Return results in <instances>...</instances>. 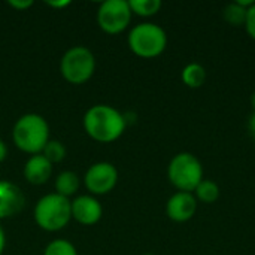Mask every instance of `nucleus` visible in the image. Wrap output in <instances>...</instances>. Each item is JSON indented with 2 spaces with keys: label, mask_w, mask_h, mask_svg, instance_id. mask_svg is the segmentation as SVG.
<instances>
[{
  "label": "nucleus",
  "mask_w": 255,
  "mask_h": 255,
  "mask_svg": "<svg viewBox=\"0 0 255 255\" xmlns=\"http://www.w3.org/2000/svg\"><path fill=\"white\" fill-rule=\"evenodd\" d=\"M206 78V69L199 63H190L181 72V79L188 88H200L205 84Z\"/></svg>",
  "instance_id": "14"
},
{
  "label": "nucleus",
  "mask_w": 255,
  "mask_h": 255,
  "mask_svg": "<svg viewBox=\"0 0 255 255\" xmlns=\"http://www.w3.org/2000/svg\"><path fill=\"white\" fill-rule=\"evenodd\" d=\"M197 212V199L193 193L178 191L166 203V214L173 223H187Z\"/></svg>",
  "instance_id": "10"
},
{
  "label": "nucleus",
  "mask_w": 255,
  "mask_h": 255,
  "mask_svg": "<svg viewBox=\"0 0 255 255\" xmlns=\"http://www.w3.org/2000/svg\"><path fill=\"white\" fill-rule=\"evenodd\" d=\"M12 140L25 154H40L49 142V124L39 114H24L12 127Z\"/></svg>",
  "instance_id": "2"
},
{
  "label": "nucleus",
  "mask_w": 255,
  "mask_h": 255,
  "mask_svg": "<svg viewBox=\"0 0 255 255\" xmlns=\"http://www.w3.org/2000/svg\"><path fill=\"white\" fill-rule=\"evenodd\" d=\"M40 154L54 166L55 163H61L66 158L67 149H66V146H64L63 142L49 139V142L45 145V148H43V151Z\"/></svg>",
  "instance_id": "18"
},
{
  "label": "nucleus",
  "mask_w": 255,
  "mask_h": 255,
  "mask_svg": "<svg viewBox=\"0 0 255 255\" xmlns=\"http://www.w3.org/2000/svg\"><path fill=\"white\" fill-rule=\"evenodd\" d=\"M79 187H81V179L72 170H64L58 173L54 181L55 193L66 199H70L72 196H75L79 191Z\"/></svg>",
  "instance_id": "13"
},
{
  "label": "nucleus",
  "mask_w": 255,
  "mask_h": 255,
  "mask_svg": "<svg viewBox=\"0 0 255 255\" xmlns=\"http://www.w3.org/2000/svg\"><path fill=\"white\" fill-rule=\"evenodd\" d=\"M6 157H7V146H6V143L0 139V163L4 161Z\"/></svg>",
  "instance_id": "24"
},
{
  "label": "nucleus",
  "mask_w": 255,
  "mask_h": 255,
  "mask_svg": "<svg viewBox=\"0 0 255 255\" xmlns=\"http://www.w3.org/2000/svg\"><path fill=\"white\" fill-rule=\"evenodd\" d=\"M130 51L140 58H155L167 48V34L155 22L136 24L127 36Z\"/></svg>",
  "instance_id": "4"
},
{
  "label": "nucleus",
  "mask_w": 255,
  "mask_h": 255,
  "mask_svg": "<svg viewBox=\"0 0 255 255\" xmlns=\"http://www.w3.org/2000/svg\"><path fill=\"white\" fill-rule=\"evenodd\" d=\"M72 218L81 226H94L102 220L103 208L97 197L91 194H81L70 200Z\"/></svg>",
  "instance_id": "9"
},
{
  "label": "nucleus",
  "mask_w": 255,
  "mask_h": 255,
  "mask_svg": "<svg viewBox=\"0 0 255 255\" xmlns=\"http://www.w3.org/2000/svg\"><path fill=\"white\" fill-rule=\"evenodd\" d=\"M43 255H78L75 245L66 239H54L46 247Z\"/></svg>",
  "instance_id": "19"
},
{
  "label": "nucleus",
  "mask_w": 255,
  "mask_h": 255,
  "mask_svg": "<svg viewBox=\"0 0 255 255\" xmlns=\"http://www.w3.org/2000/svg\"><path fill=\"white\" fill-rule=\"evenodd\" d=\"M196 196V199L202 203H206V205H211V203H215L218 199H220V194H221V190L218 187V184L215 181H211V179H203L196 191L193 193Z\"/></svg>",
  "instance_id": "15"
},
{
  "label": "nucleus",
  "mask_w": 255,
  "mask_h": 255,
  "mask_svg": "<svg viewBox=\"0 0 255 255\" xmlns=\"http://www.w3.org/2000/svg\"><path fill=\"white\" fill-rule=\"evenodd\" d=\"M128 0H105L97 9V24L108 34L123 33L131 22Z\"/></svg>",
  "instance_id": "7"
},
{
  "label": "nucleus",
  "mask_w": 255,
  "mask_h": 255,
  "mask_svg": "<svg viewBox=\"0 0 255 255\" xmlns=\"http://www.w3.org/2000/svg\"><path fill=\"white\" fill-rule=\"evenodd\" d=\"M4 247H6V235H4V232H3V229L0 226V255L3 254Z\"/></svg>",
  "instance_id": "25"
},
{
  "label": "nucleus",
  "mask_w": 255,
  "mask_h": 255,
  "mask_svg": "<svg viewBox=\"0 0 255 255\" xmlns=\"http://www.w3.org/2000/svg\"><path fill=\"white\" fill-rule=\"evenodd\" d=\"M118 169L109 161H99L91 164L84 176V184L88 193L94 197L111 193L118 184Z\"/></svg>",
  "instance_id": "8"
},
{
  "label": "nucleus",
  "mask_w": 255,
  "mask_h": 255,
  "mask_svg": "<svg viewBox=\"0 0 255 255\" xmlns=\"http://www.w3.org/2000/svg\"><path fill=\"white\" fill-rule=\"evenodd\" d=\"M33 218L43 232L55 233L63 230L72 220L70 199L57 193H49L40 197L34 206Z\"/></svg>",
  "instance_id": "3"
},
{
  "label": "nucleus",
  "mask_w": 255,
  "mask_h": 255,
  "mask_svg": "<svg viewBox=\"0 0 255 255\" xmlns=\"http://www.w3.org/2000/svg\"><path fill=\"white\" fill-rule=\"evenodd\" d=\"M143 255H154V254H151V253H146V254H143Z\"/></svg>",
  "instance_id": "27"
},
{
  "label": "nucleus",
  "mask_w": 255,
  "mask_h": 255,
  "mask_svg": "<svg viewBox=\"0 0 255 255\" xmlns=\"http://www.w3.org/2000/svg\"><path fill=\"white\" fill-rule=\"evenodd\" d=\"M245 28H247L248 34L251 36V39L255 40V4L253 7L248 9V16H247Z\"/></svg>",
  "instance_id": "20"
},
{
  "label": "nucleus",
  "mask_w": 255,
  "mask_h": 255,
  "mask_svg": "<svg viewBox=\"0 0 255 255\" xmlns=\"http://www.w3.org/2000/svg\"><path fill=\"white\" fill-rule=\"evenodd\" d=\"M7 4L16 10H25L33 6V1L31 0H9Z\"/></svg>",
  "instance_id": "21"
},
{
  "label": "nucleus",
  "mask_w": 255,
  "mask_h": 255,
  "mask_svg": "<svg viewBox=\"0 0 255 255\" xmlns=\"http://www.w3.org/2000/svg\"><path fill=\"white\" fill-rule=\"evenodd\" d=\"M248 128H250V134L253 136V139H254V142H255V112H253V115L250 117Z\"/></svg>",
  "instance_id": "23"
},
{
  "label": "nucleus",
  "mask_w": 255,
  "mask_h": 255,
  "mask_svg": "<svg viewBox=\"0 0 255 255\" xmlns=\"http://www.w3.org/2000/svg\"><path fill=\"white\" fill-rule=\"evenodd\" d=\"M22 175L25 181L31 185H43L52 175V164L42 155H30L24 164Z\"/></svg>",
  "instance_id": "12"
},
{
  "label": "nucleus",
  "mask_w": 255,
  "mask_h": 255,
  "mask_svg": "<svg viewBox=\"0 0 255 255\" xmlns=\"http://www.w3.org/2000/svg\"><path fill=\"white\" fill-rule=\"evenodd\" d=\"M131 13L142 16V18H149L154 16L160 12L163 3L160 0H128Z\"/></svg>",
  "instance_id": "16"
},
{
  "label": "nucleus",
  "mask_w": 255,
  "mask_h": 255,
  "mask_svg": "<svg viewBox=\"0 0 255 255\" xmlns=\"http://www.w3.org/2000/svg\"><path fill=\"white\" fill-rule=\"evenodd\" d=\"M251 106H253V112H255V91L251 94Z\"/></svg>",
  "instance_id": "26"
},
{
  "label": "nucleus",
  "mask_w": 255,
  "mask_h": 255,
  "mask_svg": "<svg viewBox=\"0 0 255 255\" xmlns=\"http://www.w3.org/2000/svg\"><path fill=\"white\" fill-rule=\"evenodd\" d=\"M61 76L72 85H82L90 81L96 72V57L84 45L69 48L60 60Z\"/></svg>",
  "instance_id": "6"
},
{
  "label": "nucleus",
  "mask_w": 255,
  "mask_h": 255,
  "mask_svg": "<svg viewBox=\"0 0 255 255\" xmlns=\"http://www.w3.org/2000/svg\"><path fill=\"white\" fill-rule=\"evenodd\" d=\"M167 178L178 191L194 193L197 185L205 179L203 166L191 152H179L167 166Z\"/></svg>",
  "instance_id": "5"
},
{
  "label": "nucleus",
  "mask_w": 255,
  "mask_h": 255,
  "mask_svg": "<svg viewBox=\"0 0 255 255\" xmlns=\"http://www.w3.org/2000/svg\"><path fill=\"white\" fill-rule=\"evenodd\" d=\"M48 6H51V7H58V9H63V7H66V6H70V1H67V0H63V1H45Z\"/></svg>",
  "instance_id": "22"
},
{
  "label": "nucleus",
  "mask_w": 255,
  "mask_h": 255,
  "mask_svg": "<svg viewBox=\"0 0 255 255\" xmlns=\"http://www.w3.org/2000/svg\"><path fill=\"white\" fill-rule=\"evenodd\" d=\"M82 126L93 140L99 143H112L124 134L127 121L126 115H123L117 108L99 103L87 109Z\"/></svg>",
  "instance_id": "1"
},
{
  "label": "nucleus",
  "mask_w": 255,
  "mask_h": 255,
  "mask_svg": "<svg viewBox=\"0 0 255 255\" xmlns=\"http://www.w3.org/2000/svg\"><path fill=\"white\" fill-rule=\"evenodd\" d=\"M25 205L21 188L9 181H0V221L18 215Z\"/></svg>",
  "instance_id": "11"
},
{
  "label": "nucleus",
  "mask_w": 255,
  "mask_h": 255,
  "mask_svg": "<svg viewBox=\"0 0 255 255\" xmlns=\"http://www.w3.org/2000/svg\"><path fill=\"white\" fill-rule=\"evenodd\" d=\"M223 16L230 25L241 27V25H245V22H247L248 9H245L244 6H241L239 3L235 1V3H230L224 7Z\"/></svg>",
  "instance_id": "17"
}]
</instances>
